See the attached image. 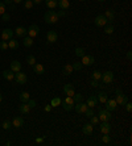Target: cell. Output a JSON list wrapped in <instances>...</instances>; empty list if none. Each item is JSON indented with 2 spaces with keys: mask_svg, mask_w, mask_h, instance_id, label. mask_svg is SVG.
Segmentation results:
<instances>
[{
  "mask_svg": "<svg viewBox=\"0 0 132 146\" xmlns=\"http://www.w3.org/2000/svg\"><path fill=\"white\" fill-rule=\"evenodd\" d=\"M98 1H106V0H98Z\"/></svg>",
  "mask_w": 132,
  "mask_h": 146,
  "instance_id": "obj_59",
  "label": "cell"
},
{
  "mask_svg": "<svg viewBox=\"0 0 132 146\" xmlns=\"http://www.w3.org/2000/svg\"><path fill=\"white\" fill-rule=\"evenodd\" d=\"M45 5L49 9H56L57 8V0H45Z\"/></svg>",
  "mask_w": 132,
  "mask_h": 146,
  "instance_id": "obj_29",
  "label": "cell"
},
{
  "mask_svg": "<svg viewBox=\"0 0 132 146\" xmlns=\"http://www.w3.org/2000/svg\"><path fill=\"white\" fill-rule=\"evenodd\" d=\"M101 141L103 143H106V145H109V143L111 142V137H110V134H103V137L101 138Z\"/></svg>",
  "mask_w": 132,
  "mask_h": 146,
  "instance_id": "obj_37",
  "label": "cell"
},
{
  "mask_svg": "<svg viewBox=\"0 0 132 146\" xmlns=\"http://www.w3.org/2000/svg\"><path fill=\"white\" fill-rule=\"evenodd\" d=\"M33 71L37 75H42V74H45V67L41 65V63H37V62H36L33 65Z\"/></svg>",
  "mask_w": 132,
  "mask_h": 146,
  "instance_id": "obj_20",
  "label": "cell"
},
{
  "mask_svg": "<svg viewBox=\"0 0 132 146\" xmlns=\"http://www.w3.org/2000/svg\"><path fill=\"white\" fill-rule=\"evenodd\" d=\"M83 115H86V117H88V119H90L91 116L95 115V113H94V108H87V109H86V112L83 113Z\"/></svg>",
  "mask_w": 132,
  "mask_h": 146,
  "instance_id": "obj_43",
  "label": "cell"
},
{
  "mask_svg": "<svg viewBox=\"0 0 132 146\" xmlns=\"http://www.w3.org/2000/svg\"><path fill=\"white\" fill-rule=\"evenodd\" d=\"M73 71H74V70H73V66L71 65H65L64 67H62V74L66 75V76H69Z\"/></svg>",
  "mask_w": 132,
  "mask_h": 146,
  "instance_id": "obj_27",
  "label": "cell"
},
{
  "mask_svg": "<svg viewBox=\"0 0 132 146\" xmlns=\"http://www.w3.org/2000/svg\"><path fill=\"white\" fill-rule=\"evenodd\" d=\"M105 17L107 19V23H109V24H112V23H114V19H115V12H114V9H107L106 11Z\"/></svg>",
  "mask_w": 132,
  "mask_h": 146,
  "instance_id": "obj_18",
  "label": "cell"
},
{
  "mask_svg": "<svg viewBox=\"0 0 132 146\" xmlns=\"http://www.w3.org/2000/svg\"><path fill=\"white\" fill-rule=\"evenodd\" d=\"M8 7H9L12 11H13V9H16V4H15V3H12V4H11V5H8Z\"/></svg>",
  "mask_w": 132,
  "mask_h": 146,
  "instance_id": "obj_53",
  "label": "cell"
},
{
  "mask_svg": "<svg viewBox=\"0 0 132 146\" xmlns=\"http://www.w3.org/2000/svg\"><path fill=\"white\" fill-rule=\"evenodd\" d=\"M1 126H3V129L5 130H9L11 128H12V122L9 121V120H4L3 124H1Z\"/></svg>",
  "mask_w": 132,
  "mask_h": 146,
  "instance_id": "obj_34",
  "label": "cell"
},
{
  "mask_svg": "<svg viewBox=\"0 0 132 146\" xmlns=\"http://www.w3.org/2000/svg\"><path fill=\"white\" fill-rule=\"evenodd\" d=\"M73 100H74V103H79L83 100V95L82 94H74L73 95Z\"/></svg>",
  "mask_w": 132,
  "mask_h": 146,
  "instance_id": "obj_38",
  "label": "cell"
},
{
  "mask_svg": "<svg viewBox=\"0 0 132 146\" xmlns=\"http://www.w3.org/2000/svg\"><path fill=\"white\" fill-rule=\"evenodd\" d=\"M61 98H57V96H54V98L52 99V103H50V106L52 107H58V106H61Z\"/></svg>",
  "mask_w": 132,
  "mask_h": 146,
  "instance_id": "obj_31",
  "label": "cell"
},
{
  "mask_svg": "<svg viewBox=\"0 0 132 146\" xmlns=\"http://www.w3.org/2000/svg\"><path fill=\"white\" fill-rule=\"evenodd\" d=\"M114 31H115V28H114V25H112V24L105 25V33L106 34H112V33H114Z\"/></svg>",
  "mask_w": 132,
  "mask_h": 146,
  "instance_id": "obj_33",
  "label": "cell"
},
{
  "mask_svg": "<svg viewBox=\"0 0 132 146\" xmlns=\"http://www.w3.org/2000/svg\"><path fill=\"white\" fill-rule=\"evenodd\" d=\"M91 86L92 87H99V80H95V79H91Z\"/></svg>",
  "mask_w": 132,
  "mask_h": 146,
  "instance_id": "obj_49",
  "label": "cell"
},
{
  "mask_svg": "<svg viewBox=\"0 0 132 146\" xmlns=\"http://www.w3.org/2000/svg\"><path fill=\"white\" fill-rule=\"evenodd\" d=\"M3 78L7 80H13L15 79V72L12 70H4L3 71Z\"/></svg>",
  "mask_w": 132,
  "mask_h": 146,
  "instance_id": "obj_23",
  "label": "cell"
},
{
  "mask_svg": "<svg viewBox=\"0 0 132 146\" xmlns=\"http://www.w3.org/2000/svg\"><path fill=\"white\" fill-rule=\"evenodd\" d=\"M28 106H29V108H34V107L37 106V103H36V100H33V99H29V100H28Z\"/></svg>",
  "mask_w": 132,
  "mask_h": 146,
  "instance_id": "obj_45",
  "label": "cell"
},
{
  "mask_svg": "<svg viewBox=\"0 0 132 146\" xmlns=\"http://www.w3.org/2000/svg\"><path fill=\"white\" fill-rule=\"evenodd\" d=\"M127 59L131 62V59H132V51H128V53H127Z\"/></svg>",
  "mask_w": 132,
  "mask_h": 146,
  "instance_id": "obj_52",
  "label": "cell"
},
{
  "mask_svg": "<svg viewBox=\"0 0 132 146\" xmlns=\"http://www.w3.org/2000/svg\"><path fill=\"white\" fill-rule=\"evenodd\" d=\"M98 98H96V95H91L88 96L87 100H86V104H87L88 108H94L95 106H98Z\"/></svg>",
  "mask_w": 132,
  "mask_h": 146,
  "instance_id": "obj_11",
  "label": "cell"
},
{
  "mask_svg": "<svg viewBox=\"0 0 132 146\" xmlns=\"http://www.w3.org/2000/svg\"><path fill=\"white\" fill-rule=\"evenodd\" d=\"M38 32H40V28H38L36 24L31 25V27H29V28L27 29V34L29 36V37H32V38L36 37V36L38 34Z\"/></svg>",
  "mask_w": 132,
  "mask_h": 146,
  "instance_id": "obj_10",
  "label": "cell"
},
{
  "mask_svg": "<svg viewBox=\"0 0 132 146\" xmlns=\"http://www.w3.org/2000/svg\"><path fill=\"white\" fill-rule=\"evenodd\" d=\"M42 141H44V138H41V137H40V138H37V139H36V142H37V143H41V142H42Z\"/></svg>",
  "mask_w": 132,
  "mask_h": 146,
  "instance_id": "obj_56",
  "label": "cell"
},
{
  "mask_svg": "<svg viewBox=\"0 0 132 146\" xmlns=\"http://www.w3.org/2000/svg\"><path fill=\"white\" fill-rule=\"evenodd\" d=\"M42 0H33V4H41Z\"/></svg>",
  "mask_w": 132,
  "mask_h": 146,
  "instance_id": "obj_55",
  "label": "cell"
},
{
  "mask_svg": "<svg viewBox=\"0 0 132 146\" xmlns=\"http://www.w3.org/2000/svg\"><path fill=\"white\" fill-rule=\"evenodd\" d=\"M79 1H85V0H79Z\"/></svg>",
  "mask_w": 132,
  "mask_h": 146,
  "instance_id": "obj_60",
  "label": "cell"
},
{
  "mask_svg": "<svg viewBox=\"0 0 132 146\" xmlns=\"http://www.w3.org/2000/svg\"><path fill=\"white\" fill-rule=\"evenodd\" d=\"M58 40V34L56 31H49L46 33V41L48 44H54V42H57Z\"/></svg>",
  "mask_w": 132,
  "mask_h": 146,
  "instance_id": "obj_8",
  "label": "cell"
},
{
  "mask_svg": "<svg viewBox=\"0 0 132 146\" xmlns=\"http://www.w3.org/2000/svg\"><path fill=\"white\" fill-rule=\"evenodd\" d=\"M27 62L31 66H33L34 63H36V58H34V55H28V57H27Z\"/></svg>",
  "mask_w": 132,
  "mask_h": 146,
  "instance_id": "obj_42",
  "label": "cell"
},
{
  "mask_svg": "<svg viewBox=\"0 0 132 146\" xmlns=\"http://www.w3.org/2000/svg\"><path fill=\"white\" fill-rule=\"evenodd\" d=\"M98 117L101 121H110V120L112 119V115L110 111H107V109H99Z\"/></svg>",
  "mask_w": 132,
  "mask_h": 146,
  "instance_id": "obj_3",
  "label": "cell"
},
{
  "mask_svg": "<svg viewBox=\"0 0 132 146\" xmlns=\"http://www.w3.org/2000/svg\"><path fill=\"white\" fill-rule=\"evenodd\" d=\"M19 99H20L21 103H27L29 99H31V95L28 94V92H21L20 95H19Z\"/></svg>",
  "mask_w": 132,
  "mask_h": 146,
  "instance_id": "obj_30",
  "label": "cell"
},
{
  "mask_svg": "<svg viewBox=\"0 0 132 146\" xmlns=\"http://www.w3.org/2000/svg\"><path fill=\"white\" fill-rule=\"evenodd\" d=\"M33 0H24V8L25 9H32V7H33Z\"/></svg>",
  "mask_w": 132,
  "mask_h": 146,
  "instance_id": "obj_35",
  "label": "cell"
},
{
  "mask_svg": "<svg viewBox=\"0 0 132 146\" xmlns=\"http://www.w3.org/2000/svg\"><path fill=\"white\" fill-rule=\"evenodd\" d=\"M52 108H53L52 106H46V107H45V111H46V112H50V109H52Z\"/></svg>",
  "mask_w": 132,
  "mask_h": 146,
  "instance_id": "obj_54",
  "label": "cell"
},
{
  "mask_svg": "<svg viewBox=\"0 0 132 146\" xmlns=\"http://www.w3.org/2000/svg\"><path fill=\"white\" fill-rule=\"evenodd\" d=\"M5 13V4L3 1H0V15Z\"/></svg>",
  "mask_w": 132,
  "mask_h": 146,
  "instance_id": "obj_47",
  "label": "cell"
},
{
  "mask_svg": "<svg viewBox=\"0 0 132 146\" xmlns=\"http://www.w3.org/2000/svg\"><path fill=\"white\" fill-rule=\"evenodd\" d=\"M15 80H16L19 84H25L28 80L27 74H25V72H21V71L15 72Z\"/></svg>",
  "mask_w": 132,
  "mask_h": 146,
  "instance_id": "obj_5",
  "label": "cell"
},
{
  "mask_svg": "<svg viewBox=\"0 0 132 146\" xmlns=\"http://www.w3.org/2000/svg\"><path fill=\"white\" fill-rule=\"evenodd\" d=\"M11 122H12V126H13V128L19 129V128H21V126L24 125V119L20 117V116H16V117H13V120Z\"/></svg>",
  "mask_w": 132,
  "mask_h": 146,
  "instance_id": "obj_16",
  "label": "cell"
},
{
  "mask_svg": "<svg viewBox=\"0 0 132 146\" xmlns=\"http://www.w3.org/2000/svg\"><path fill=\"white\" fill-rule=\"evenodd\" d=\"M8 49H11V50H17V49H19V41L11 38V40L8 41Z\"/></svg>",
  "mask_w": 132,
  "mask_h": 146,
  "instance_id": "obj_26",
  "label": "cell"
},
{
  "mask_svg": "<svg viewBox=\"0 0 132 146\" xmlns=\"http://www.w3.org/2000/svg\"><path fill=\"white\" fill-rule=\"evenodd\" d=\"M115 94H116L115 102H116V104H118V106H124L125 103L128 102V98H127V95H124V94H123L122 90L118 88V90L115 91Z\"/></svg>",
  "mask_w": 132,
  "mask_h": 146,
  "instance_id": "obj_2",
  "label": "cell"
},
{
  "mask_svg": "<svg viewBox=\"0 0 132 146\" xmlns=\"http://www.w3.org/2000/svg\"><path fill=\"white\" fill-rule=\"evenodd\" d=\"M96 98H98V102H99V103L105 104V103L107 102V99H109V95H107L105 91H101V92L98 94V96H96Z\"/></svg>",
  "mask_w": 132,
  "mask_h": 146,
  "instance_id": "obj_25",
  "label": "cell"
},
{
  "mask_svg": "<svg viewBox=\"0 0 132 146\" xmlns=\"http://www.w3.org/2000/svg\"><path fill=\"white\" fill-rule=\"evenodd\" d=\"M3 3L5 4V5H11V4L13 3V0H3Z\"/></svg>",
  "mask_w": 132,
  "mask_h": 146,
  "instance_id": "obj_50",
  "label": "cell"
},
{
  "mask_svg": "<svg viewBox=\"0 0 132 146\" xmlns=\"http://www.w3.org/2000/svg\"><path fill=\"white\" fill-rule=\"evenodd\" d=\"M64 94L66 96H73L75 94V88L74 86L71 84V83H69V84H65L64 86Z\"/></svg>",
  "mask_w": 132,
  "mask_h": 146,
  "instance_id": "obj_12",
  "label": "cell"
},
{
  "mask_svg": "<svg viewBox=\"0 0 132 146\" xmlns=\"http://www.w3.org/2000/svg\"><path fill=\"white\" fill-rule=\"evenodd\" d=\"M23 44H24V46H25V48H31L32 45H33V38L29 37V36H25V37H24V40H23Z\"/></svg>",
  "mask_w": 132,
  "mask_h": 146,
  "instance_id": "obj_28",
  "label": "cell"
},
{
  "mask_svg": "<svg viewBox=\"0 0 132 146\" xmlns=\"http://www.w3.org/2000/svg\"><path fill=\"white\" fill-rule=\"evenodd\" d=\"M60 20V17H58L57 12L53 9H49L46 12V13L44 15V21L46 23V24H57V21Z\"/></svg>",
  "mask_w": 132,
  "mask_h": 146,
  "instance_id": "obj_1",
  "label": "cell"
},
{
  "mask_svg": "<svg viewBox=\"0 0 132 146\" xmlns=\"http://www.w3.org/2000/svg\"><path fill=\"white\" fill-rule=\"evenodd\" d=\"M3 102V95H1V94H0V103Z\"/></svg>",
  "mask_w": 132,
  "mask_h": 146,
  "instance_id": "obj_58",
  "label": "cell"
},
{
  "mask_svg": "<svg viewBox=\"0 0 132 146\" xmlns=\"http://www.w3.org/2000/svg\"><path fill=\"white\" fill-rule=\"evenodd\" d=\"M74 53H75L77 57H83V55H85V49L83 48H77L74 50Z\"/></svg>",
  "mask_w": 132,
  "mask_h": 146,
  "instance_id": "obj_39",
  "label": "cell"
},
{
  "mask_svg": "<svg viewBox=\"0 0 132 146\" xmlns=\"http://www.w3.org/2000/svg\"><path fill=\"white\" fill-rule=\"evenodd\" d=\"M13 72H17V71H21V63L19 61H12L11 62V68Z\"/></svg>",
  "mask_w": 132,
  "mask_h": 146,
  "instance_id": "obj_22",
  "label": "cell"
},
{
  "mask_svg": "<svg viewBox=\"0 0 132 146\" xmlns=\"http://www.w3.org/2000/svg\"><path fill=\"white\" fill-rule=\"evenodd\" d=\"M99 122H101V120H99V117H98V116H91V117H90V124H92V125H98V124H99Z\"/></svg>",
  "mask_w": 132,
  "mask_h": 146,
  "instance_id": "obj_36",
  "label": "cell"
},
{
  "mask_svg": "<svg viewBox=\"0 0 132 146\" xmlns=\"http://www.w3.org/2000/svg\"><path fill=\"white\" fill-rule=\"evenodd\" d=\"M29 111H31V108L28 106V103H21V106L19 107V112H20L21 115H28Z\"/></svg>",
  "mask_w": 132,
  "mask_h": 146,
  "instance_id": "obj_21",
  "label": "cell"
},
{
  "mask_svg": "<svg viewBox=\"0 0 132 146\" xmlns=\"http://www.w3.org/2000/svg\"><path fill=\"white\" fill-rule=\"evenodd\" d=\"M62 107H64V109L65 111H73V109H74V104H70V103H66V102H64V100H62Z\"/></svg>",
  "mask_w": 132,
  "mask_h": 146,
  "instance_id": "obj_32",
  "label": "cell"
},
{
  "mask_svg": "<svg viewBox=\"0 0 132 146\" xmlns=\"http://www.w3.org/2000/svg\"><path fill=\"white\" fill-rule=\"evenodd\" d=\"M15 33H16L17 37H25V36H27V28H24V27H17L16 31H15Z\"/></svg>",
  "mask_w": 132,
  "mask_h": 146,
  "instance_id": "obj_24",
  "label": "cell"
},
{
  "mask_svg": "<svg viewBox=\"0 0 132 146\" xmlns=\"http://www.w3.org/2000/svg\"><path fill=\"white\" fill-rule=\"evenodd\" d=\"M12 36H13V31L12 29H4L3 32H1V40L3 41H9L11 38H12Z\"/></svg>",
  "mask_w": 132,
  "mask_h": 146,
  "instance_id": "obj_15",
  "label": "cell"
},
{
  "mask_svg": "<svg viewBox=\"0 0 132 146\" xmlns=\"http://www.w3.org/2000/svg\"><path fill=\"white\" fill-rule=\"evenodd\" d=\"M124 106H125V109H127V112H131V111H132V104H131V103L127 102Z\"/></svg>",
  "mask_w": 132,
  "mask_h": 146,
  "instance_id": "obj_48",
  "label": "cell"
},
{
  "mask_svg": "<svg viewBox=\"0 0 132 146\" xmlns=\"http://www.w3.org/2000/svg\"><path fill=\"white\" fill-rule=\"evenodd\" d=\"M105 106H106V109L110 111V112L116 111V108H118V104H116L115 99H107V102L105 103Z\"/></svg>",
  "mask_w": 132,
  "mask_h": 146,
  "instance_id": "obj_9",
  "label": "cell"
},
{
  "mask_svg": "<svg viewBox=\"0 0 132 146\" xmlns=\"http://www.w3.org/2000/svg\"><path fill=\"white\" fill-rule=\"evenodd\" d=\"M101 132L103 133V134H110V132H111V125L109 124V121H102Z\"/></svg>",
  "mask_w": 132,
  "mask_h": 146,
  "instance_id": "obj_17",
  "label": "cell"
},
{
  "mask_svg": "<svg viewBox=\"0 0 132 146\" xmlns=\"http://www.w3.org/2000/svg\"><path fill=\"white\" fill-rule=\"evenodd\" d=\"M87 104L83 102H79V103H75L74 104V111L77 113H79V115H83V113L86 112V109H87Z\"/></svg>",
  "mask_w": 132,
  "mask_h": 146,
  "instance_id": "obj_6",
  "label": "cell"
},
{
  "mask_svg": "<svg viewBox=\"0 0 132 146\" xmlns=\"http://www.w3.org/2000/svg\"><path fill=\"white\" fill-rule=\"evenodd\" d=\"M101 78H102V72L98 71V70H95V71L92 72L91 79H95V80H101Z\"/></svg>",
  "mask_w": 132,
  "mask_h": 146,
  "instance_id": "obj_40",
  "label": "cell"
},
{
  "mask_svg": "<svg viewBox=\"0 0 132 146\" xmlns=\"http://www.w3.org/2000/svg\"><path fill=\"white\" fill-rule=\"evenodd\" d=\"M8 49V41H1L0 42V50H7Z\"/></svg>",
  "mask_w": 132,
  "mask_h": 146,
  "instance_id": "obj_44",
  "label": "cell"
},
{
  "mask_svg": "<svg viewBox=\"0 0 132 146\" xmlns=\"http://www.w3.org/2000/svg\"><path fill=\"white\" fill-rule=\"evenodd\" d=\"M71 66H73V70H75V71H78V70H81L82 68V63L81 62H74V63H71Z\"/></svg>",
  "mask_w": 132,
  "mask_h": 146,
  "instance_id": "obj_41",
  "label": "cell"
},
{
  "mask_svg": "<svg viewBox=\"0 0 132 146\" xmlns=\"http://www.w3.org/2000/svg\"><path fill=\"white\" fill-rule=\"evenodd\" d=\"M57 15H58V17H64L66 13H65V11H62V9H61L60 12H57Z\"/></svg>",
  "mask_w": 132,
  "mask_h": 146,
  "instance_id": "obj_51",
  "label": "cell"
},
{
  "mask_svg": "<svg viewBox=\"0 0 132 146\" xmlns=\"http://www.w3.org/2000/svg\"><path fill=\"white\" fill-rule=\"evenodd\" d=\"M94 24L96 25V27L102 28V27H105V25H107L109 23H107V19L105 17V15H98V16L95 17Z\"/></svg>",
  "mask_w": 132,
  "mask_h": 146,
  "instance_id": "obj_7",
  "label": "cell"
},
{
  "mask_svg": "<svg viewBox=\"0 0 132 146\" xmlns=\"http://www.w3.org/2000/svg\"><path fill=\"white\" fill-rule=\"evenodd\" d=\"M24 0H13V3L15 4H20V3H23Z\"/></svg>",
  "mask_w": 132,
  "mask_h": 146,
  "instance_id": "obj_57",
  "label": "cell"
},
{
  "mask_svg": "<svg viewBox=\"0 0 132 146\" xmlns=\"http://www.w3.org/2000/svg\"><path fill=\"white\" fill-rule=\"evenodd\" d=\"M9 19H11V16H9V13H7V12L1 15V20L3 21H9Z\"/></svg>",
  "mask_w": 132,
  "mask_h": 146,
  "instance_id": "obj_46",
  "label": "cell"
},
{
  "mask_svg": "<svg viewBox=\"0 0 132 146\" xmlns=\"http://www.w3.org/2000/svg\"><path fill=\"white\" fill-rule=\"evenodd\" d=\"M101 80H103V83H105V84H110V83H112V82H114V72H112V71L102 72Z\"/></svg>",
  "mask_w": 132,
  "mask_h": 146,
  "instance_id": "obj_4",
  "label": "cell"
},
{
  "mask_svg": "<svg viewBox=\"0 0 132 146\" xmlns=\"http://www.w3.org/2000/svg\"><path fill=\"white\" fill-rule=\"evenodd\" d=\"M92 132H94V125H92V124H90V122H87V124H85V125L82 126V133H83V134H86V136L92 134Z\"/></svg>",
  "mask_w": 132,
  "mask_h": 146,
  "instance_id": "obj_14",
  "label": "cell"
},
{
  "mask_svg": "<svg viewBox=\"0 0 132 146\" xmlns=\"http://www.w3.org/2000/svg\"><path fill=\"white\" fill-rule=\"evenodd\" d=\"M57 7H60V9L66 11L70 8V3L69 0H57Z\"/></svg>",
  "mask_w": 132,
  "mask_h": 146,
  "instance_id": "obj_19",
  "label": "cell"
},
{
  "mask_svg": "<svg viewBox=\"0 0 132 146\" xmlns=\"http://www.w3.org/2000/svg\"><path fill=\"white\" fill-rule=\"evenodd\" d=\"M94 62H95V59H94V57H92V55L85 54L83 57H82V62H81V63L83 66H91Z\"/></svg>",
  "mask_w": 132,
  "mask_h": 146,
  "instance_id": "obj_13",
  "label": "cell"
}]
</instances>
